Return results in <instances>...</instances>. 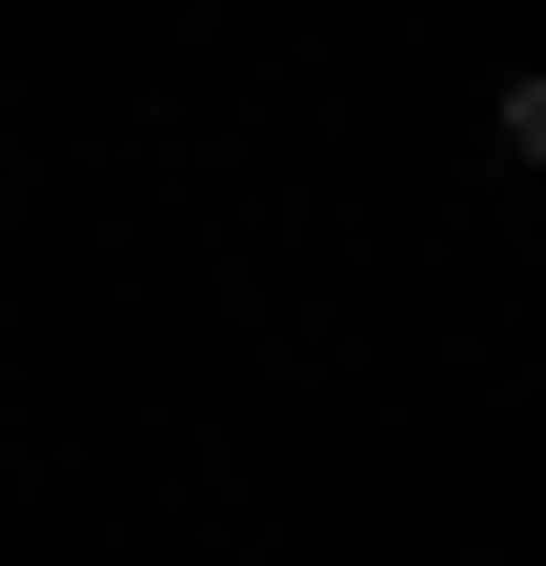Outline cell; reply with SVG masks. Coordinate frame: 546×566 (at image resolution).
Instances as JSON below:
<instances>
[{
  "label": "cell",
  "instance_id": "obj_1",
  "mask_svg": "<svg viewBox=\"0 0 546 566\" xmlns=\"http://www.w3.org/2000/svg\"><path fill=\"white\" fill-rule=\"evenodd\" d=\"M486 142H506V163L546 182V61H526V82H486Z\"/></svg>",
  "mask_w": 546,
  "mask_h": 566
}]
</instances>
